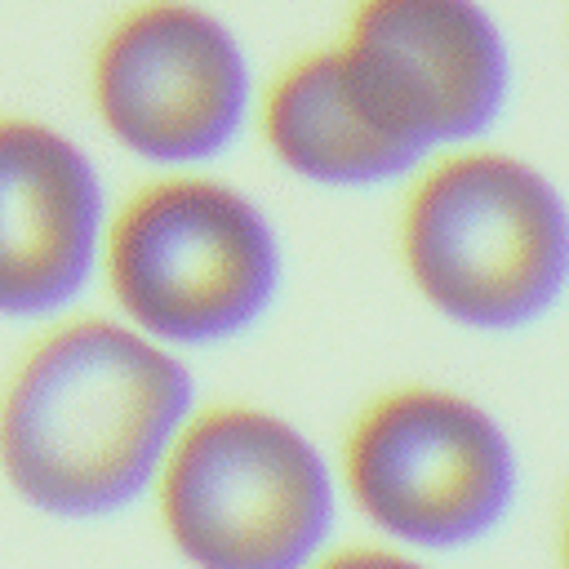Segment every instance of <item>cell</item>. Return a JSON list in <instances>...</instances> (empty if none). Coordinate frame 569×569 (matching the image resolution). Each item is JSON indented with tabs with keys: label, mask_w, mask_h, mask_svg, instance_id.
Wrapping results in <instances>:
<instances>
[{
	"label": "cell",
	"mask_w": 569,
	"mask_h": 569,
	"mask_svg": "<svg viewBox=\"0 0 569 569\" xmlns=\"http://www.w3.org/2000/svg\"><path fill=\"white\" fill-rule=\"evenodd\" d=\"M338 485L387 542L458 551L511 516L520 453L480 400L440 382H400L351 418Z\"/></svg>",
	"instance_id": "8992f818"
},
{
	"label": "cell",
	"mask_w": 569,
	"mask_h": 569,
	"mask_svg": "<svg viewBox=\"0 0 569 569\" xmlns=\"http://www.w3.org/2000/svg\"><path fill=\"white\" fill-rule=\"evenodd\" d=\"M253 133L293 182L320 191L400 187L418 169L365 120L338 76L329 40L289 53L258 84Z\"/></svg>",
	"instance_id": "9c48e42d"
},
{
	"label": "cell",
	"mask_w": 569,
	"mask_h": 569,
	"mask_svg": "<svg viewBox=\"0 0 569 569\" xmlns=\"http://www.w3.org/2000/svg\"><path fill=\"white\" fill-rule=\"evenodd\" d=\"M258 84L240 27L204 0H129L84 58L93 124L151 173L213 169L253 129Z\"/></svg>",
	"instance_id": "5b68a950"
},
{
	"label": "cell",
	"mask_w": 569,
	"mask_h": 569,
	"mask_svg": "<svg viewBox=\"0 0 569 569\" xmlns=\"http://www.w3.org/2000/svg\"><path fill=\"white\" fill-rule=\"evenodd\" d=\"M338 471L284 413L196 405L151 502L187 569H307L329 551Z\"/></svg>",
	"instance_id": "277c9868"
},
{
	"label": "cell",
	"mask_w": 569,
	"mask_h": 569,
	"mask_svg": "<svg viewBox=\"0 0 569 569\" xmlns=\"http://www.w3.org/2000/svg\"><path fill=\"white\" fill-rule=\"evenodd\" d=\"M111 218L93 151L58 120L0 111V320H53L98 284Z\"/></svg>",
	"instance_id": "ba28073f"
},
{
	"label": "cell",
	"mask_w": 569,
	"mask_h": 569,
	"mask_svg": "<svg viewBox=\"0 0 569 569\" xmlns=\"http://www.w3.org/2000/svg\"><path fill=\"white\" fill-rule=\"evenodd\" d=\"M98 284L173 351L258 329L284 289V240L258 196L213 169H160L111 200Z\"/></svg>",
	"instance_id": "3957f363"
},
{
	"label": "cell",
	"mask_w": 569,
	"mask_h": 569,
	"mask_svg": "<svg viewBox=\"0 0 569 569\" xmlns=\"http://www.w3.org/2000/svg\"><path fill=\"white\" fill-rule=\"evenodd\" d=\"M396 258L445 325L533 329L569 293V196L493 138L440 151L400 182Z\"/></svg>",
	"instance_id": "7a4b0ae2"
},
{
	"label": "cell",
	"mask_w": 569,
	"mask_h": 569,
	"mask_svg": "<svg viewBox=\"0 0 569 569\" xmlns=\"http://www.w3.org/2000/svg\"><path fill=\"white\" fill-rule=\"evenodd\" d=\"M329 49L365 120L413 164L493 138L516 98L489 0H351Z\"/></svg>",
	"instance_id": "52a82bcc"
},
{
	"label": "cell",
	"mask_w": 569,
	"mask_h": 569,
	"mask_svg": "<svg viewBox=\"0 0 569 569\" xmlns=\"http://www.w3.org/2000/svg\"><path fill=\"white\" fill-rule=\"evenodd\" d=\"M307 569H431L422 551L396 547V542H356V547H329Z\"/></svg>",
	"instance_id": "30bf717a"
},
{
	"label": "cell",
	"mask_w": 569,
	"mask_h": 569,
	"mask_svg": "<svg viewBox=\"0 0 569 569\" xmlns=\"http://www.w3.org/2000/svg\"><path fill=\"white\" fill-rule=\"evenodd\" d=\"M191 409L182 351L116 311L53 316L0 387V476L44 516H116L151 498Z\"/></svg>",
	"instance_id": "6da1fadb"
},
{
	"label": "cell",
	"mask_w": 569,
	"mask_h": 569,
	"mask_svg": "<svg viewBox=\"0 0 569 569\" xmlns=\"http://www.w3.org/2000/svg\"><path fill=\"white\" fill-rule=\"evenodd\" d=\"M556 565L569 569V493H565V507H560V529H556Z\"/></svg>",
	"instance_id": "8fae6325"
}]
</instances>
